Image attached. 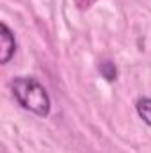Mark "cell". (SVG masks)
<instances>
[{"mask_svg":"<svg viewBox=\"0 0 151 153\" xmlns=\"http://www.w3.org/2000/svg\"><path fill=\"white\" fill-rule=\"evenodd\" d=\"M11 89H13V94H14L16 102L25 111H30L36 116H41V117H46L50 114V109H52L50 96H48L46 89L34 76H18V78H14L11 82Z\"/></svg>","mask_w":151,"mask_h":153,"instance_id":"obj_1","label":"cell"},{"mask_svg":"<svg viewBox=\"0 0 151 153\" xmlns=\"http://www.w3.org/2000/svg\"><path fill=\"white\" fill-rule=\"evenodd\" d=\"M0 62L7 64L16 52V38L5 23H0Z\"/></svg>","mask_w":151,"mask_h":153,"instance_id":"obj_2","label":"cell"},{"mask_svg":"<svg viewBox=\"0 0 151 153\" xmlns=\"http://www.w3.org/2000/svg\"><path fill=\"white\" fill-rule=\"evenodd\" d=\"M135 109H137L139 117L148 126H151V98H139L135 103Z\"/></svg>","mask_w":151,"mask_h":153,"instance_id":"obj_3","label":"cell"},{"mask_svg":"<svg viewBox=\"0 0 151 153\" xmlns=\"http://www.w3.org/2000/svg\"><path fill=\"white\" fill-rule=\"evenodd\" d=\"M98 70H100L101 76H103L105 80H109V82H114V80L117 78V68H115V64H114L112 61H103V62H100Z\"/></svg>","mask_w":151,"mask_h":153,"instance_id":"obj_4","label":"cell"},{"mask_svg":"<svg viewBox=\"0 0 151 153\" xmlns=\"http://www.w3.org/2000/svg\"><path fill=\"white\" fill-rule=\"evenodd\" d=\"M76 5V9H80V11H87L89 7H93L94 4H96V0H73Z\"/></svg>","mask_w":151,"mask_h":153,"instance_id":"obj_5","label":"cell"}]
</instances>
